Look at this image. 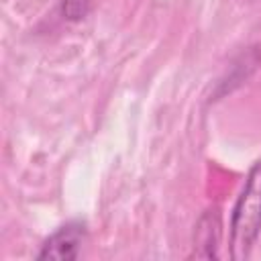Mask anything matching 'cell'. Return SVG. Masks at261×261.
<instances>
[{"mask_svg":"<svg viewBox=\"0 0 261 261\" xmlns=\"http://www.w3.org/2000/svg\"><path fill=\"white\" fill-rule=\"evenodd\" d=\"M261 234V161H255L247 171L245 184L232 204L228 222L230 257L247 259Z\"/></svg>","mask_w":261,"mask_h":261,"instance_id":"obj_1","label":"cell"},{"mask_svg":"<svg viewBox=\"0 0 261 261\" xmlns=\"http://www.w3.org/2000/svg\"><path fill=\"white\" fill-rule=\"evenodd\" d=\"M88 239V226L84 220H69L55 228L39 247L35 259H77Z\"/></svg>","mask_w":261,"mask_h":261,"instance_id":"obj_2","label":"cell"},{"mask_svg":"<svg viewBox=\"0 0 261 261\" xmlns=\"http://www.w3.org/2000/svg\"><path fill=\"white\" fill-rule=\"evenodd\" d=\"M220 212L218 208H208L202 212L194 226V251L192 257L198 259H216L220 247Z\"/></svg>","mask_w":261,"mask_h":261,"instance_id":"obj_3","label":"cell"},{"mask_svg":"<svg viewBox=\"0 0 261 261\" xmlns=\"http://www.w3.org/2000/svg\"><path fill=\"white\" fill-rule=\"evenodd\" d=\"M261 63V53H259V47H251L249 51H245L230 67V71L218 82V92L216 96H222L230 90H234L237 86H241L245 80L251 77V73L259 67Z\"/></svg>","mask_w":261,"mask_h":261,"instance_id":"obj_4","label":"cell"},{"mask_svg":"<svg viewBox=\"0 0 261 261\" xmlns=\"http://www.w3.org/2000/svg\"><path fill=\"white\" fill-rule=\"evenodd\" d=\"M59 14L67 22L84 20L92 10V0H59Z\"/></svg>","mask_w":261,"mask_h":261,"instance_id":"obj_5","label":"cell"},{"mask_svg":"<svg viewBox=\"0 0 261 261\" xmlns=\"http://www.w3.org/2000/svg\"><path fill=\"white\" fill-rule=\"evenodd\" d=\"M249 2H255V0H249Z\"/></svg>","mask_w":261,"mask_h":261,"instance_id":"obj_6","label":"cell"}]
</instances>
